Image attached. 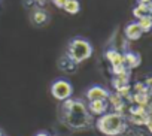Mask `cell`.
Returning <instances> with one entry per match:
<instances>
[{
    "label": "cell",
    "instance_id": "21",
    "mask_svg": "<svg viewBox=\"0 0 152 136\" xmlns=\"http://www.w3.org/2000/svg\"><path fill=\"white\" fill-rule=\"evenodd\" d=\"M34 2H36V3H39V5H43L45 2H48V0H34Z\"/></svg>",
    "mask_w": 152,
    "mask_h": 136
},
{
    "label": "cell",
    "instance_id": "8",
    "mask_svg": "<svg viewBox=\"0 0 152 136\" xmlns=\"http://www.w3.org/2000/svg\"><path fill=\"white\" fill-rule=\"evenodd\" d=\"M124 35H125V37H127L128 40H139V39L142 37L143 32H142V29L139 27L137 23H130V24L125 26Z\"/></svg>",
    "mask_w": 152,
    "mask_h": 136
},
{
    "label": "cell",
    "instance_id": "6",
    "mask_svg": "<svg viewBox=\"0 0 152 136\" xmlns=\"http://www.w3.org/2000/svg\"><path fill=\"white\" fill-rule=\"evenodd\" d=\"M87 108H88V111H90V114L94 117H100V115H103V114H106L107 112V109H109V103H107V100H93V102H88L87 103Z\"/></svg>",
    "mask_w": 152,
    "mask_h": 136
},
{
    "label": "cell",
    "instance_id": "9",
    "mask_svg": "<svg viewBox=\"0 0 152 136\" xmlns=\"http://www.w3.org/2000/svg\"><path fill=\"white\" fill-rule=\"evenodd\" d=\"M48 20H49V15H48V12L45 9H42V8H34L33 9V12H31V21H33V24L43 26V24L48 23Z\"/></svg>",
    "mask_w": 152,
    "mask_h": 136
},
{
    "label": "cell",
    "instance_id": "12",
    "mask_svg": "<svg viewBox=\"0 0 152 136\" xmlns=\"http://www.w3.org/2000/svg\"><path fill=\"white\" fill-rule=\"evenodd\" d=\"M58 67L61 71H64V72H69V74H73L75 71H76V67H78V64H76L73 60H70L66 54L58 60Z\"/></svg>",
    "mask_w": 152,
    "mask_h": 136
},
{
    "label": "cell",
    "instance_id": "17",
    "mask_svg": "<svg viewBox=\"0 0 152 136\" xmlns=\"http://www.w3.org/2000/svg\"><path fill=\"white\" fill-rule=\"evenodd\" d=\"M134 93H149V88L145 82H137L134 85Z\"/></svg>",
    "mask_w": 152,
    "mask_h": 136
},
{
    "label": "cell",
    "instance_id": "5",
    "mask_svg": "<svg viewBox=\"0 0 152 136\" xmlns=\"http://www.w3.org/2000/svg\"><path fill=\"white\" fill-rule=\"evenodd\" d=\"M109 94L110 93L104 87H102V85H93V87H90L85 91V99L88 102H93V100H107Z\"/></svg>",
    "mask_w": 152,
    "mask_h": 136
},
{
    "label": "cell",
    "instance_id": "18",
    "mask_svg": "<svg viewBox=\"0 0 152 136\" xmlns=\"http://www.w3.org/2000/svg\"><path fill=\"white\" fill-rule=\"evenodd\" d=\"M66 2H67V0H52V5L55 8H58V9H63L64 5H66Z\"/></svg>",
    "mask_w": 152,
    "mask_h": 136
},
{
    "label": "cell",
    "instance_id": "14",
    "mask_svg": "<svg viewBox=\"0 0 152 136\" xmlns=\"http://www.w3.org/2000/svg\"><path fill=\"white\" fill-rule=\"evenodd\" d=\"M63 9H64V12H67L70 15H76L81 11V3H79V0H67Z\"/></svg>",
    "mask_w": 152,
    "mask_h": 136
},
{
    "label": "cell",
    "instance_id": "22",
    "mask_svg": "<svg viewBox=\"0 0 152 136\" xmlns=\"http://www.w3.org/2000/svg\"><path fill=\"white\" fill-rule=\"evenodd\" d=\"M0 136H5V133H3V130L0 129Z\"/></svg>",
    "mask_w": 152,
    "mask_h": 136
},
{
    "label": "cell",
    "instance_id": "15",
    "mask_svg": "<svg viewBox=\"0 0 152 136\" xmlns=\"http://www.w3.org/2000/svg\"><path fill=\"white\" fill-rule=\"evenodd\" d=\"M137 24H139V27L142 29L143 33H149L152 30V17L151 15L142 17V18L137 20Z\"/></svg>",
    "mask_w": 152,
    "mask_h": 136
},
{
    "label": "cell",
    "instance_id": "19",
    "mask_svg": "<svg viewBox=\"0 0 152 136\" xmlns=\"http://www.w3.org/2000/svg\"><path fill=\"white\" fill-rule=\"evenodd\" d=\"M146 85H148V88H149V91L152 93V78H148L146 79V82H145Z\"/></svg>",
    "mask_w": 152,
    "mask_h": 136
},
{
    "label": "cell",
    "instance_id": "10",
    "mask_svg": "<svg viewBox=\"0 0 152 136\" xmlns=\"http://www.w3.org/2000/svg\"><path fill=\"white\" fill-rule=\"evenodd\" d=\"M104 55H106V60L110 63V66L124 64V57H122V52H119V51H118V49H115V48L107 49Z\"/></svg>",
    "mask_w": 152,
    "mask_h": 136
},
{
    "label": "cell",
    "instance_id": "4",
    "mask_svg": "<svg viewBox=\"0 0 152 136\" xmlns=\"http://www.w3.org/2000/svg\"><path fill=\"white\" fill-rule=\"evenodd\" d=\"M51 94L55 100L64 102L73 96V85L67 79H55L51 85Z\"/></svg>",
    "mask_w": 152,
    "mask_h": 136
},
{
    "label": "cell",
    "instance_id": "20",
    "mask_svg": "<svg viewBox=\"0 0 152 136\" xmlns=\"http://www.w3.org/2000/svg\"><path fill=\"white\" fill-rule=\"evenodd\" d=\"M34 136H51V135H49L48 132H37Z\"/></svg>",
    "mask_w": 152,
    "mask_h": 136
},
{
    "label": "cell",
    "instance_id": "13",
    "mask_svg": "<svg viewBox=\"0 0 152 136\" xmlns=\"http://www.w3.org/2000/svg\"><path fill=\"white\" fill-rule=\"evenodd\" d=\"M128 82H130V71H127V72H124V74H121V75H115L113 79H112V85H113V88H115L116 91H118L119 88L128 85Z\"/></svg>",
    "mask_w": 152,
    "mask_h": 136
},
{
    "label": "cell",
    "instance_id": "2",
    "mask_svg": "<svg viewBox=\"0 0 152 136\" xmlns=\"http://www.w3.org/2000/svg\"><path fill=\"white\" fill-rule=\"evenodd\" d=\"M96 127L100 133H103L106 136H118L125 132L127 121L122 114L106 112L96 120Z\"/></svg>",
    "mask_w": 152,
    "mask_h": 136
},
{
    "label": "cell",
    "instance_id": "7",
    "mask_svg": "<svg viewBox=\"0 0 152 136\" xmlns=\"http://www.w3.org/2000/svg\"><path fill=\"white\" fill-rule=\"evenodd\" d=\"M122 57H124V66L127 67L128 71L136 69V67H139L140 63H142V57H140L137 52H133V51H127V52H124Z\"/></svg>",
    "mask_w": 152,
    "mask_h": 136
},
{
    "label": "cell",
    "instance_id": "16",
    "mask_svg": "<svg viewBox=\"0 0 152 136\" xmlns=\"http://www.w3.org/2000/svg\"><path fill=\"white\" fill-rule=\"evenodd\" d=\"M131 100L139 106H146L149 102V93H134Z\"/></svg>",
    "mask_w": 152,
    "mask_h": 136
},
{
    "label": "cell",
    "instance_id": "11",
    "mask_svg": "<svg viewBox=\"0 0 152 136\" xmlns=\"http://www.w3.org/2000/svg\"><path fill=\"white\" fill-rule=\"evenodd\" d=\"M151 9H152V2L151 3H139L134 6L133 9V15L134 18H142V17H146V15H151Z\"/></svg>",
    "mask_w": 152,
    "mask_h": 136
},
{
    "label": "cell",
    "instance_id": "1",
    "mask_svg": "<svg viewBox=\"0 0 152 136\" xmlns=\"http://www.w3.org/2000/svg\"><path fill=\"white\" fill-rule=\"evenodd\" d=\"M60 121L72 130H87L94 124L87 103L82 99H67L60 106Z\"/></svg>",
    "mask_w": 152,
    "mask_h": 136
},
{
    "label": "cell",
    "instance_id": "3",
    "mask_svg": "<svg viewBox=\"0 0 152 136\" xmlns=\"http://www.w3.org/2000/svg\"><path fill=\"white\" fill-rule=\"evenodd\" d=\"M66 55L70 60H73L76 64H79L93 55V45L90 40L84 37H73L67 45Z\"/></svg>",
    "mask_w": 152,
    "mask_h": 136
}]
</instances>
